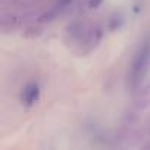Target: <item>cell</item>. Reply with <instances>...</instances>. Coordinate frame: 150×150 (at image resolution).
Listing matches in <instances>:
<instances>
[{
    "instance_id": "cell-3",
    "label": "cell",
    "mask_w": 150,
    "mask_h": 150,
    "mask_svg": "<svg viewBox=\"0 0 150 150\" xmlns=\"http://www.w3.org/2000/svg\"><path fill=\"white\" fill-rule=\"evenodd\" d=\"M102 0H90V8H97Z\"/></svg>"
},
{
    "instance_id": "cell-1",
    "label": "cell",
    "mask_w": 150,
    "mask_h": 150,
    "mask_svg": "<svg viewBox=\"0 0 150 150\" xmlns=\"http://www.w3.org/2000/svg\"><path fill=\"white\" fill-rule=\"evenodd\" d=\"M149 65H150V41L147 40L140 46V49L137 50L132 59L131 72H129V81L132 86H137L146 77Z\"/></svg>"
},
{
    "instance_id": "cell-2",
    "label": "cell",
    "mask_w": 150,
    "mask_h": 150,
    "mask_svg": "<svg viewBox=\"0 0 150 150\" xmlns=\"http://www.w3.org/2000/svg\"><path fill=\"white\" fill-rule=\"evenodd\" d=\"M37 99H38V86L34 84V83H31V84H28V86L25 87V90H24L22 102H24L25 105L31 106Z\"/></svg>"
}]
</instances>
